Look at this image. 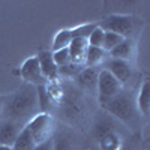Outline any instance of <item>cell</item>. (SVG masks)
Wrapping results in <instances>:
<instances>
[{
    "instance_id": "6da1fadb",
    "label": "cell",
    "mask_w": 150,
    "mask_h": 150,
    "mask_svg": "<svg viewBox=\"0 0 150 150\" xmlns=\"http://www.w3.org/2000/svg\"><path fill=\"white\" fill-rule=\"evenodd\" d=\"M38 112H39V104H38L36 86L29 83H24L2 104V116L5 120L15 122L21 126H24Z\"/></svg>"
},
{
    "instance_id": "7a4b0ae2",
    "label": "cell",
    "mask_w": 150,
    "mask_h": 150,
    "mask_svg": "<svg viewBox=\"0 0 150 150\" xmlns=\"http://www.w3.org/2000/svg\"><path fill=\"white\" fill-rule=\"evenodd\" d=\"M24 126L30 132L35 144H42L54 137L56 122L50 112H38L35 117H32Z\"/></svg>"
},
{
    "instance_id": "3957f363",
    "label": "cell",
    "mask_w": 150,
    "mask_h": 150,
    "mask_svg": "<svg viewBox=\"0 0 150 150\" xmlns=\"http://www.w3.org/2000/svg\"><path fill=\"white\" fill-rule=\"evenodd\" d=\"M135 18L132 15H122V14H114L107 17L101 24H98L99 27L105 32H112L123 39H132L135 33Z\"/></svg>"
},
{
    "instance_id": "277c9868",
    "label": "cell",
    "mask_w": 150,
    "mask_h": 150,
    "mask_svg": "<svg viewBox=\"0 0 150 150\" xmlns=\"http://www.w3.org/2000/svg\"><path fill=\"white\" fill-rule=\"evenodd\" d=\"M104 108L111 116L117 117L119 120H122L125 123L134 122L135 117H137V107H135L134 101L131 99V96L123 95V93L117 95L116 98H112L111 101L104 104Z\"/></svg>"
},
{
    "instance_id": "5b68a950",
    "label": "cell",
    "mask_w": 150,
    "mask_h": 150,
    "mask_svg": "<svg viewBox=\"0 0 150 150\" xmlns=\"http://www.w3.org/2000/svg\"><path fill=\"white\" fill-rule=\"evenodd\" d=\"M122 89H123V84L119 83L108 71L101 68L99 77H98V84H96V90H98V96H99L101 104L104 105L108 101H111L112 98L120 95Z\"/></svg>"
},
{
    "instance_id": "8992f818",
    "label": "cell",
    "mask_w": 150,
    "mask_h": 150,
    "mask_svg": "<svg viewBox=\"0 0 150 150\" xmlns=\"http://www.w3.org/2000/svg\"><path fill=\"white\" fill-rule=\"evenodd\" d=\"M102 69L108 71L112 77H114L119 83H122V84L129 81L131 75H132V69H131L129 62L112 59V57H108V59H105L102 62Z\"/></svg>"
},
{
    "instance_id": "52a82bcc",
    "label": "cell",
    "mask_w": 150,
    "mask_h": 150,
    "mask_svg": "<svg viewBox=\"0 0 150 150\" xmlns=\"http://www.w3.org/2000/svg\"><path fill=\"white\" fill-rule=\"evenodd\" d=\"M20 75L24 80V83H29L32 86H44V83H45L42 74H41L36 56L24 60V63L20 68Z\"/></svg>"
},
{
    "instance_id": "ba28073f",
    "label": "cell",
    "mask_w": 150,
    "mask_h": 150,
    "mask_svg": "<svg viewBox=\"0 0 150 150\" xmlns=\"http://www.w3.org/2000/svg\"><path fill=\"white\" fill-rule=\"evenodd\" d=\"M36 59H38V63H39V69H41L44 80H50V81L57 80L59 68L56 66L54 60H53L51 51H41L36 56Z\"/></svg>"
},
{
    "instance_id": "9c48e42d",
    "label": "cell",
    "mask_w": 150,
    "mask_h": 150,
    "mask_svg": "<svg viewBox=\"0 0 150 150\" xmlns=\"http://www.w3.org/2000/svg\"><path fill=\"white\" fill-rule=\"evenodd\" d=\"M87 48H89L87 38H72V41H71V44L68 47L71 63H75L78 66H84Z\"/></svg>"
},
{
    "instance_id": "30bf717a",
    "label": "cell",
    "mask_w": 150,
    "mask_h": 150,
    "mask_svg": "<svg viewBox=\"0 0 150 150\" xmlns=\"http://www.w3.org/2000/svg\"><path fill=\"white\" fill-rule=\"evenodd\" d=\"M24 126L15 123V122H11V120H5L0 123V146H8L12 147V144L15 143L17 137L20 134V131Z\"/></svg>"
},
{
    "instance_id": "8fae6325",
    "label": "cell",
    "mask_w": 150,
    "mask_h": 150,
    "mask_svg": "<svg viewBox=\"0 0 150 150\" xmlns=\"http://www.w3.org/2000/svg\"><path fill=\"white\" fill-rule=\"evenodd\" d=\"M99 71H101V68H99V66H84L81 69V72L77 75L78 84L81 87H84V89H89V90L96 89Z\"/></svg>"
},
{
    "instance_id": "7c38bea8",
    "label": "cell",
    "mask_w": 150,
    "mask_h": 150,
    "mask_svg": "<svg viewBox=\"0 0 150 150\" xmlns=\"http://www.w3.org/2000/svg\"><path fill=\"white\" fill-rule=\"evenodd\" d=\"M135 107H137V111L143 117L149 116V112H150V81L149 80H144V83L141 84Z\"/></svg>"
},
{
    "instance_id": "4fadbf2b",
    "label": "cell",
    "mask_w": 150,
    "mask_h": 150,
    "mask_svg": "<svg viewBox=\"0 0 150 150\" xmlns=\"http://www.w3.org/2000/svg\"><path fill=\"white\" fill-rule=\"evenodd\" d=\"M108 54L112 59H119V60L129 62L132 59V56H134V41L132 39H123L117 47L112 48Z\"/></svg>"
},
{
    "instance_id": "5bb4252c",
    "label": "cell",
    "mask_w": 150,
    "mask_h": 150,
    "mask_svg": "<svg viewBox=\"0 0 150 150\" xmlns=\"http://www.w3.org/2000/svg\"><path fill=\"white\" fill-rule=\"evenodd\" d=\"M35 147H36V144H35V141L32 138L30 132L27 131L26 126H24L20 131L15 143L12 144V150H35Z\"/></svg>"
},
{
    "instance_id": "9a60e30c",
    "label": "cell",
    "mask_w": 150,
    "mask_h": 150,
    "mask_svg": "<svg viewBox=\"0 0 150 150\" xmlns=\"http://www.w3.org/2000/svg\"><path fill=\"white\" fill-rule=\"evenodd\" d=\"M107 59V53L102 48H96V47H90L87 48L86 53V62L84 66H99L102 62Z\"/></svg>"
},
{
    "instance_id": "2e32d148",
    "label": "cell",
    "mask_w": 150,
    "mask_h": 150,
    "mask_svg": "<svg viewBox=\"0 0 150 150\" xmlns=\"http://www.w3.org/2000/svg\"><path fill=\"white\" fill-rule=\"evenodd\" d=\"M71 41H72L71 29H63V30L57 32L54 36V41H53V51H57V50H62V48H68Z\"/></svg>"
},
{
    "instance_id": "e0dca14e",
    "label": "cell",
    "mask_w": 150,
    "mask_h": 150,
    "mask_svg": "<svg viewBox=\"0 0 150 150\" xmlns=\"http://www.w3.org/2000/svg\"><path fill=\"white\" fill-rule=\"evenodd\" d=\"M120 137L116 132H111L99 140V149L101 150H120Z\"/></svg>"
},
{
    "instance_id": "ac0fdd59",
    "label": "cell",
    "mask_w": 150,
    "mask_h": 150,
    "mask_svg": "<svg viewBox=\"0 0 150 150\" xmlns=\"http://www.w3.org/2000/svg\"><path fill=\"white\" fill-rule=\"evenodd\" d=\"M53 144H54V150H74L72 137L65 132H60L56 137H53Z\"/></svg>"
},
{
    "instance_id": "d6986e66",
    "label": "cell",
    "mask_w": 150,
    "mask_h": 150,
    "mask_svg": "<svg viewBox=\"0 0 150 150\" xmlns=\"http://www.w3.org/2000/svg\"><path fill=\"white\" fill-rule=\"evenodd\" d=\"M104 36H105V30H102L99 26H95V29L90 32L87 42L90 47H96V48H102L104 45Z\"/></svg>"
},
{
    "instance_id": "ffe728a7",
    "label": "cell",
    "mask_w": 150,
    "mask_h": 150,
    "mask_svg": "<svg viewBox=\"0 0 150 150\" xmlns=\"http://www.w3.org/2000/svg\"><path fill=\"white\" fill-rule=\"evenodd\" d=\"M123 41V38L116 35V33H112V32H105V36H104V45H102V50L108 54L110 51L114 47H117L120 42Z\"/></svg>"
},
{
    "instance_id": "44dd1931",
    "label": "cell",
    "mask_w": 150,
    "mask_h": 150,
    "mask_svg": "<svg viewBox=\"0 0 150 150\" xmlns=\"http://www.w3.org/2000/svg\"><path fill=\"white\" fill-rule=\"evenodd\" d=\"M53 54V60L57 68H63L68 63H71V57H69V50L68 48H62L57 51H51Z\"/></svg>"
},
{
    "instance_id": "7402d4cb",
    "label": "cell",
    "mask_w": 150,
    "mask_h": 150,
    "mask_svg": "<svg viewBox=\"0 0 150 150\" xmlns=\"http://www.w3.org/2000/svg\"><path fill=\"white\" fill-rule=\"evenodd\" d=\"M111 132H114V129H112V125L110 122H99L93 129V134H95V137L98 140L104 138L105 135H108Z\"/></svg>"
},
{
    "instance_id": "603a6c76",
    "label": "cell",
    "mask_w": 150,
    "mask_h": 150,
    "mask_svg": "<svg viewBox=\"0 0 150 150\" xmlns=\"http://www.w3.org/2000/svg\"><path fill=\"white\" fill-rule=\"evenodd\" d=\"M35 150H54V144H53V138L51 140H48L42 144H38L35 147Z\"/></svg>"
},
{
    "instance_id": "cb8c5ba5",
    "label": "cell",
    "mask_w": 150,
    "mask_h": 150,
    "mask_svg": "<svg viewBox=\"0 0 150 150\" xmlns=\"http://www.w3.org/2000/svg\"><path fill=\"white\" fill-rule=\"evenodd\" d=\"M0 150H12V147H8V146H0Z\"/></svg>"
},
{
    "instance_id": "d4e9b609",
    "label": "cell",
    "mask_w": 150,
    "mask_h": 150,
    "mask_svg": "<svg viewBox=\"0 0 150 150\" xmlns=\"http://www.w3.org/2000/svg\"><path fill=\"white\" fill-rule=\"evenodd\" d=\"M2 104L3 102H2V99H0V116H2Z\"/></svg>"
}]
</instances>
